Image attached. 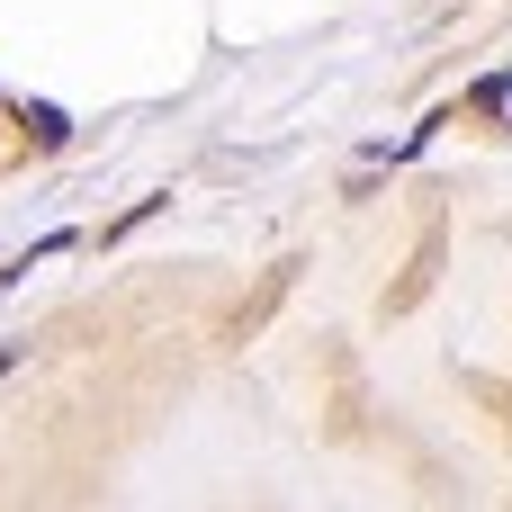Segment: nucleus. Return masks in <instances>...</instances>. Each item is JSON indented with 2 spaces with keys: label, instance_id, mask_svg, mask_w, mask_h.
Wrapping results in <instances>:
<instances>
[{
  "label": "nucleus",
  "instance_id": "obj_3",
  "mask_svg": "<svg viewBox=\"0 0 512 512\" xmlns=\"http://www.w3.org/2000/svg\"><path fill=\"white\" fill-rule=\"evenodd\" d=\"M0 369H9V360H0Z\"/></svg>",
  "mask_w": 512,
  "mask_h": 512
},
{
  "label": "nucleus",
  "instance_id": "obj_1",
  "mask_svg": "<svg viewBox=\"0 0 512 512\" xmlns=\"http://www.w3.org/2000/svg\"><path fill=\"white\" fill-rule=\"evenodd\" d=\"M468 108H477V117H504V126H512V63H504V72H486V81L468 90Z\"/></svg>",
  "mask_w": 512,
  "mask_h": 512
},
{
  "label": "nucleus",
  "instance_id": "obj_2",
  "mask_svg": "<svg viewBox=\"0 0 512 512\" xmlns=\"http://www.w3.org/2000/svg\"><path fill=\"white\" fill-rule=\"evenodd\" d=\"M27 126H36V144H63L72 126H63V108H27Z\"/></svg>",
  "mask_w": 512,
  "mask_h": 512
}]
</instances>
